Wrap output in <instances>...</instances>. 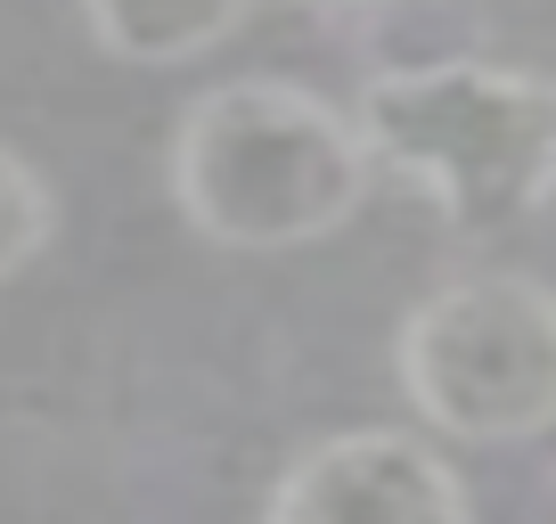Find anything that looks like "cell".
<instances>
[{"instance_id":"obj_1","label":"cell","mask_w":556,"mask_h":524,"mask_svg":"<svg viewBox=\"0 0 556 524\" xmlns=\"http://www.w3.org/2000/svg\"><path fill=\"white\" fill-rule=\"evenodd\" d=\"M368 173L377 157L361 123L278 74H245L189 99L173 132V205L205 246L229 254H287L336 238L361 213Z\"/></svg>"},{"instance_id":"obj_2","label":"cell","mask_w":556,"mask_h":524,"mask_svg":"<svg viewBox=\"0 0 556 524\" xmlns=\"http://www.w3.org/2000/svg\"><path fill=\"white\" fill-rule=\"evenodd\" d=\"M368 157L434 197L458 238H500L556 205V83L491 58L401 66L352 99Z\"/></svg>"},{"instance_id":"obj_3","label":"cell","mask_w":556,"mask_h":524,"mask_svg":"<svg viewBox=\"0 0 556 524\" xmlns=\"http://www.w3.org/2000/svg\"><path fill=\"white\" fill-rule=\"evenodd\" d=\"M409 410L451 442H532L556 426V287L467 271L393 336Z\"/></svg>"},{"instance_id":"obj_4","label":"cell","mask_w":556,"mask_h":524,"mask_svg":"<svg viewBox=\"0 0 556 524\" xmlns=\"http://www.w3.org/2000/svg\"><path fill=\"white\" fill-rule=\"evenodd\" d=\"M262 524H475V500L426 435L352 426L287 459Z\"/></svg>"},{"instance_id":"obj_5","label":"cell","mask_w":556,"mask_h":524,"mask_svg":"<svg viewBox=\"0 0 556 524\" xmlns=\"http://www.w3.org/2000/svg\"><path fill=\"white\" fill-rule=\"evenodd\" d=\"M254 0H83V25L123 66H189L245 34Z\"/></svg>"},{"instance_id":"obj_6","label":"cell","mask_w":556,"mask_h":524,"mask_svg":"<svg viewBox=\"0 0 556 524\" xmlns=\"http://www.w3.org/2000/svg\"><path fill=\"white\" fill-rule=\"evenodd\" d=\"M50 229H58V197H50V180H41L34 164L17 157V148H0V287L17 279L25 262H41Z\"/></svg>"},{"instance_id":"obj_7","label":"cell","mask_w":556,"mask_h":524,"mask_svg":"<svg viewBox=\"0 0 556 524\" xmlns=\"http://www.w3.org/2000/svg\"><path fill=\"white\" fill-rule=\"evenodd\" d=\"M287 9H303V17H336V25H352V17H384L393 0H287Z\"/></svg>"}]
</instances>
